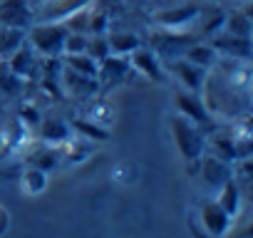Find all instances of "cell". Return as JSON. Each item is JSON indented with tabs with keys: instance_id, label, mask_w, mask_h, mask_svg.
Returning a JSON list of instances; mask_svg holds the SVG:
<instances>
[{
	"instance_id": "6da1fadb",
	"label": "cell",
	"mask_w": 253,
	"mask_h": 238,
	"mask_svg": "<svg viewBox=\"0 0 253 238\" xmlns=\"http://www.w3.org/2000/svg\"><path fill=\"white\" fill-rule=\"evenodd\" d=\"M171 129H174V139H176V147L181 152V157L189 161V164H199L204 149H206V139H204V132L189 122L186 117H174L171 119Z\"/></svg>"
},
{
	"instance_id": "7a4b0ae2",
	"label": "cell",
	"mask_w": 253,
	"mask_h": 238,
	"mask_svg": "<svg viewBox=\"0 0 253 238\" xmlns=\"http://www.w3.org/2000/svg\"><path fill=\"white\" fill-rule=\"evenodd\" d=\"M65 38H67V28L57 25V23H40L30 30V47L38 50L45 57H60L62 47H65Z\"/></svg>"
},
{
	"instance_id": "3957f363",
	"label": "cell",
	"mask_w": 253,
	"mask_h": 238,
	"mask_svg": "<svg viewBox=\"0 0 253 238\" xmlns=\"http://www.w3.org/2000/svg\"><path fill=\"white\" fill-rule=\"evenodd\" d=\"M33 18H35V13L28 0H0V25L25 30V28H30Z\"/></svg>"
},
{
	"instance_id": "277c9868",
	"label": "cell",
	"mask_w": 253,
	"mask_h": 238,
	"mask_svg": "<svg viewBox=\"0 0 253 238\" xmlns=\"http://www.w3.org/2000/svg\"><path fill=\"white\" fill-rule=\"evenodd\" d=\"M199 218H201V226L206 228V233H209L211 238H221V236H226L228 228H231V216H228L216 201L204 203Z\"/></svg>"
},
{
	"instance_id": "5b68a950",
	"label": "cell",
	"mask_w": 253,
	"mask_h": 238,
	"mask_svg": "<svg viewBox=\"0 0 253 238\" xmlns=\"http://www.w3.org/2000/svg\"><path fill=\"white\" fill-rule=\"evenodd\" d=\"M129 70H132V65H129V60H126L124 55H117V57H107V60H102L99 62V67H97V77H99V84H107V87H112V84H119L126 75H129Z\"/></svg>"
},
{
	"instance_id": "8992f818",
	"label": "cell",
	"mask_w": 253,
	"mask_h": 238,
	"mask_svg": "<svg viewBox=\"0 0 253 238\" xmlns=\"http://www.w3.org/2000/svg\"><path fill=\"white\" fill-rule=\"evenodd\" d=\"M176 104H179L181 117H186L189 122H194L196 127H204L209 122V109H206V104L201 102L199 94H194V92H179L176 94Z\"/></svg>"
},
{
	"instance_id": "52a82bcc",
	"label": "cell",
	"mask_w": 253,
	"mask_h": 238,
	"mask_svg": "<svg viewBox=\"0 0 253 238\" xmlns=\"http://www.w3.org/2000/svg\"><path fill=\"white\" fill-rule=\"evenodd\" d=\"M129 65L134 70H139L147 79H154V82H164L167 79V75H164V70H162V65H159V60H157V55L152 50H134Z\"/></svg>"
},
{
	"instance_id": "ba28073f",
	"label": "cell",
	"mask_w": 253,
	"mask_h": 238,
	"mask_svg": "<svg viewBox=\"0 0 253 238\" xmlns=\"http://www.w3.org/2000/svg\"><path fill=\"white\" fill-rule=\"evenodd\" d=\"M201 161V176H204V181L209 184V186H223L228 179H233V171H231V166L226 164V161H221L218 157H206V159H199Z\"/></svg>"
},
{
	"instance_id": "9c48e42d",
	"label": "cell",
	"mask_w": 253,
	"mask_h": 238,
	"mask_svg": "<svg viewBox=\"0 0 253 238\" xmlns=\"http://www.w3.org/2000/svg\"><path fill=\"white\" fill-rule=\"evenodd\" d=\"M89 5V0H50L45 13H42V20L45 23H52V20H65L70 18L72 13L82 10Z\"/></svg>"
},
{
	"instance_id": "30bf717a",
	"label": "cell",
	"mask_w": 253,
	"mask_h": 238,
	"mask_svg": "<svg viewBox=\"0 0 253 238\" xmlns=\"http://www.w3.org/2000/svg\"><path fill=\"white\" fill-rule=\"evenodd\" d=\"M97 77H84V75H77L72 70L65 67V77H62V87L70 89L75 97H92L97 92Z\"/></svg>"
},
{
	"instance_id": "8fae6325",
	"label": "cell",
	"mask_w": 253,
	"mask_h": 238,
	"mask_svg": "<svg viewBox=\"0 0 253 238\" xmlns=\"http://www.w3.org/2000/svg\"><path fill=\"white\" fill-rule=\"evenodd\" d=\"M174 72L179 75L181 84H186L191 92H199L201 84L206 82V70L191 65L189 60H176V62H174Z\"/></svg>"
},
{
	"instance_id": "7c38bea8",
	"label": "cell",
	"mask_w": 253,
	"mask_h": 238,
	"mask_svg": "<svg viewBox=\"0 0 253 238\" xmlns=\"http://www.w3.org/2000/svg\"><path fill=\"white\" fill-rule=\"evenodd\" d=\"M70 134H72V129H70V124L62 122V119H45L42 127H40V137L47 144H67Z\"/></svg>"
},
{
	"instance_id": "4fadbf2b",
	"label": "cell",
	"mask_w": 253,
	"mask_h": 238,
	"mask_svg": "<svg viewBox=\"0 0 253 238\" xmlns=\"http://www.w3.org/2000/svg\"><path fill=\"white\" fill-rule=\"evenodd\" d=\"M10 72L15 77H30L35 72V57H33V47L30 45H20L13 57H10Z\"/></svg>"
},
{
	"instance_id": "5bb4252c",
	"label": "cell",
	"mask_w": 253,
	"mask_h": 238,
	"mask_svg": "<svg viewBox=\"0 0 253 238\" xmlns=\"http://www.w3.org/2000/svg\"><path fill=\"white\" fill-rule=\"evenodd\" d=\"M211 47L216 52H228V55H238V57H248L251 55V40L248 38H233V35H221L211 42Z\"/></svg>"
},
{
	"instance_id": "9a60e30c",
	"label": "cell",
	"mask_w": 253,
	"mask_h": 238,
	"mask_svg": "<svg viewBox=\"0 0 253 238\" xmlns=\"http://www.w3.org/2000/svg\"><path fill=\"white\" fill-rule=\"evenodd\" d=\"M199 13H201V10H199V5H184V8L171 10V13H159V15H157V20H159L162 25H167V28H181V25L191 23Z\"/></svg>"
},
{
	"instance_id": "2e32d148",
	"label": "cell",
	"mask_w": 253,
	"mask_h": 238,
	"mask_svg": "<svg viewBox=\"0 0 253 238\" xmlns=\"http://www.w3.org/2000/svg\"><path fill=\"white\" fill-rule=\"evenodd\" d=\"M231 218L238 213V208H241V191H238V184L233 181V179H228L223 186H221V196H218V201H216Z\"/></svg>"
},
{
	"instance_id": "e0dca14e",
	"label": "cell",
	"mask_w": 253,
	"mask_h": 238,
	"mask_svg": "<svg viewBox=\"0 0 253 238\" xmlns=\"http://www.w3.org/2000/svg\"><path fill=\"white\" fill-rule=\"evenodd\" d=\"M107 42H109V52L114 55H129L139 47V40L132 33H112Z\"/></svg>"
},
{
	"instance_id": "ac0fdd59",
	"label": "cell",
	"mask_w": 253,
	"mask_h": 238,
	"mask_svg": "<svg viewBox=\"0 0 253 238\" xmlns=\"http://www.w3.org/2000/svg\"><path fill=\"white\" fill-rule=\"evenodd\" d=\"M72 129H77V132H80L84 139H89L92 144H94V142H107V139H109L107 127L94 124L92 119H75V122H72Z\"/></svg>"
},
{
	"instance_id": "d6986e66",
	"label": "cell",
	"mask_w": 253,
	"mask_h": 238,
	"mask_svg": "<svg viewBox=\"0 0 253 238\" xmlns=\"http://www.w3.org/2000/svg\"><path fill=\"white\" fill-rule=\"evenodd\" d=\"M25 42V30L0 25V55H13Z\"/></svg>"
},
{
	"instance_id": "ffe728a7",
	"label": "cell",
	"mask_w": 253,
	"mask_h": 238,
	"mask_svg": "<svg viewBox=\"0 0 253 238\" xmlns=\"http://www.w3.org/2000/svg\"><path fill=\"white\" fill-rule=\"evenodd\" d=\"M228 35L233 38H248L251 40V18L243 15V13H226V20H223Z\"/></svg>"
},
{
	"instance_id": "44dd1931",
	"label": "cell",
	"mask_w": 253,
	"mask_h": 238,
	"mask_svg": "<svg viewBox=\"0 0 253 238\" xmlns=\"http://www.w3.org/2000/svg\"><path fill=\"white\" fill-rule=\"evenodd\" d=\"M186 60L196 67L209 70L211 65H216V50L211 45H194V47L186 50Z\"/></svg>"
},
{
	"instance_id": "7402d4cb",
	"label": "cell",
	"mask_w": 253,
	"mask_h": 238,
	"mask_svg": "<svg viewBox=\"0 0 253 238\" xmlns=\"http://www.w3.org/2000/svg\"><path fill=\"white\" fill-rule=\"evenodd\" d=\"M67 65V70H72V72H77V75H84V77H97V62L87 55V52H82V55H67V60H65Z\"/></svg>"
},
{
	"instance_id": "603a6c76",
	"label": "cell",
	"mask_w": 253,
	"mask_h": 238,
	"mask_svg": "<svg viewBox=\"0 0 253 238\" xmlns=\"http://www.w3.org/2000/svg\"><path fill=\"white\" fill-rule=\"evenodd\" d=\"M45 186H47V174L45 171H40L35 166L25 169V174H23V189H25V194H30V196L42 194Z\"/></svg>"
},
{
	"instance_id": "cb8c5ba5",
	"label": "cell",
	"mask_w": 253,
	"mask_h": 238,
	"mask_svg": "<svg viewBox=\"0 0 253 238\" xmlns=\"http://www.w3.org/2000/svg\"><path fill=\"white\" fill-rule=\"evenodd\" d=\"M84 52H87L97 65L112 55V52H109V42H107L102 35H94V40H87V50H84Z\"/></svg>"
},
{
	"instance_id": "d4e9b609",
	"label": "cell",
	"mask_w": 253,
	"mask_h": 238,
	"mask_svg": "<svg viewBox=\"0 0 253 238\" xmlns=\"http://www.w3.org/2000/svg\"><path fill=\"white\" fill-rule=\"evenodd\" d=\"M84 50H87V38L82 33H67L62 52H67V55H82Z\"/></svg>"
},
{
	"instance_id": "484cf974",
	"label": "cell",
	"mask_w": 253,
	"mask_h": 238,
	"mask_svg": "<svg viewBox=\"0 0 253 238\" xmlns=\"http://www.w3.org/2000/svg\"><path fill=\"white\" fill-rule=\"evenodd\" d=\"M33 166L47 174L50 169H55V166H57V154H55V152H50V149H42V152H38V154L33 157Z\"/></svg>"
},
{
	"instance_id": "4316f807",
	"label": "cell",
	"mask_w": 253,
	"mask_h": 238,
	"mask_svg": "<svg viewBox=\"0 0 253 238\" xmlns=\"http://www.w3.org/2000/svg\"><path fill=\"white\" fill-rule=\"evenodd\" d=\"M206 15H209V18H206V20L201 23V25H204L201 30L211 35V33H216V30H218V28L223 25V20H226V13H223L221 8H216L213 13H206Z\"/></svg>"
},
{
	"instance_id": "83f0119b",
	"label": "cell",
	"mask_w": 253,
	"mask_h": 238,
	"mask_svg": "<svg viewBox=\"0 0 253 238\" xmlns=\"http://www.w3.org/2000/svg\"><path fill=\"white\" fill-rule=\"evenodd\" d=\"M89 30H92L94 35H102V33L107 30V13H102V10L92 13V18H89Z\"/></svg>"
},
{
	"instance_id": "f1b7e54d",
	"label": "cell",
	"mask_w": 253,
	"mask_h": 238,
	"mask_svg": "<svg viewBox=\"0 0 253 238\" xmlns=\"http://www.w3.org/2000/svg\"><path fill=\"white\" fill-rule=\"evenodd\" d=\"M5 226H8V213H5L3 208H0V233L5 231Z\"/></svg>"
}]
</instances>
